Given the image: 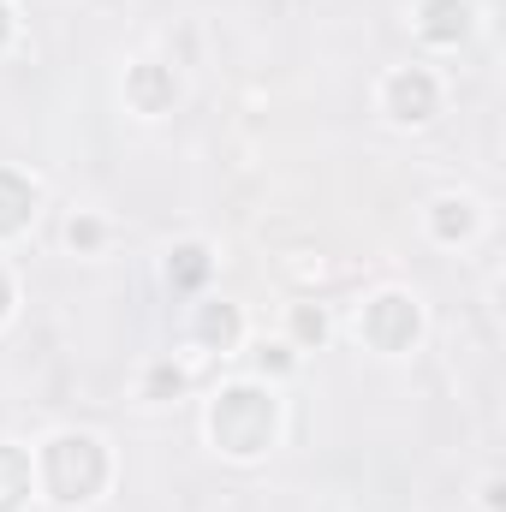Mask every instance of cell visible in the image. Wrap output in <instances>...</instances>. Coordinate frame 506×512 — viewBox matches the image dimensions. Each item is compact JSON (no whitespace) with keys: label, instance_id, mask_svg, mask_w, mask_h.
<instances>
[{"label":"cell","instance_id":"1","mask_svg":"<svg viewBox=\"0 0 506 512\" xmlns=\"http://www.w3.org/2000/svg\"><path fill=\"white\" fill-rule=\"evenodd\" d=\"M209 429H215V447L221 453L256 459L274 441V393H262V387H227V393H215Z\"/></svg>","mask_w":506,"mask_h":512},{"label":"cell","instance_id":"2","mask_svg":"<svg viewBox=\"0 0 506 512\" xmlns=\"http://www.w3.org/2000/svg\"><path fill=\"white\" fill-rule=\"evenodd\" d=\"M381 108H387V120L393 126H429L435 120V108H441V84L429 78V72H393L387 84H381Z\"/></svg>","mask_w":506,"mask_h":512},{"label":"cell","instance_id":"3","mask_svg":"<svg viewBox=\"0 0 506 512\" xmlns=\"http://www.w3.org/2000/svg\"><path fill=\"white\" fill-rule=\"evenodd\" d=\"M417 30H423L429 42H465V36H471V6H465V0H423Z\"/></svg>","mask_w":506,"mask_h":512},{"label":"cell","instance_id":"4","mask_svg":"<svg viewBox=\"0 0 506 512\" xmlns=\"http://www.w3.org/2000/svg\"><path fill=\"white\" fill-rule=\"evenodd\" d=\"M435 233H441V239H465V233H477V203H465V197H441V203H435Z\"/></svg>","mask_w":506,"mask_h":512},{"label":"cell","instance_id":"5","mask_svg":"<svg viewBox=\"0 0 506 512\" xmlns=\"http://www.w3.org/2000/svg\"><path fill=\"white\" fill-rule=\"evenodd\" d=\"M179 262H167V280H185V286H197L203 274H209V251L203 245H185V251H173Z\"/></svg>","mask_w":506,"mask_h":512},{"label":"cell","instance_id":"6","mask_svg":"<svg viewBox=\"0 0 506 512\" xmlns=\"http://www.w3.org/2000/svg\"><path fill=\"white\" fill-rule=\"evenodd\" d=\"M179 387H185V370L179 364H149V376H143V393L149 399H173Z\"/></svg>","mask_w":506,"mask_h":512},{"label":"cell","instance_id":"7","mask_svg":"<svg viewBox=\"0 0 506 512\" xmlns=\"http://www.w3.org/2000/svg\"><path fill=\"white\" fill-rule=\"evenodd\" d=\"M66 245H72V251H96V245H102V221H96V215H72Z\"/></svg>","mask_w":506,"mask_h":512},{"label":"cell","instance_id":"8","mask_svg":"<svg viewBox=\"0 0 506 512\" xmlns=\"http://www.w3.org/2000/svg\"><path fill=\"white\" fill-rule=\"evenodd\" d=\"M292 334L298 340H322L328 334V316L322 310H292Z\"/></svg>","mask_w":506,"mask_h":512},{"label":"cell","instance_id":"9","mask_svg":"<svg viewBox=\"0 0 506 512\" xmlns=\"http://www.w3.org/2000/svg\"><path fill=\"white\" fill-rule=\"evenodd\" d=\"M483 507L501 512V477H489V489H483Z\"/></svg>","mask_w":506,"mask_h":512}]
</instances>
